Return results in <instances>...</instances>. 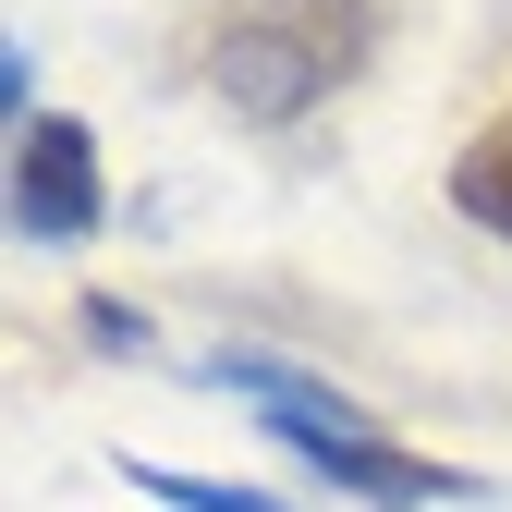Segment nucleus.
<instances>
[{
	"label": "nucleus",
	"instance_id": "nucleus-1",
	"mask_svg": "<svg viewBox=\"0 0 512 512\" xmlns=\"http://www.w3.org/2000/svg\"><path fill=\"white\" fill-rule=\"evenodd\" d=\"M378 37H391L378 0H208L183 25V74L232 122H305L378 61Z\"/></svg>",
	"mask_w": 512,
	"mask_h": 512
},
{
	"label": "nucleus",
	"instance_id": "nucleus-2",
	"mask_svg": "<svg viewBox=\"0 0 512 512\" xmlns=\"http://www.w3.org/2000/svg\"><path fill=\"white\" fill-rule=\"evenodd\" d=\"M110 220L98 196V135L74 110H25V135H13V232L25 244H86Z\"/></svg>",
	"mask_w": 512,
	"mask_h": 512
},
{
	"label": "nucleus",
	"instance_id": "nucleus-3",
	"mask_svg": "<svg viewBox=\"0 0 512 512\" xmlns=\"http://www.w3.org/2000/svg\"><path fill=\"white\" fill-rule=\"evenodd\" d=\"M281 452H305L317 476H330L342 500H366V512H427V500H476L488 488V476L427 464V452H403V439H378V427H281Z\"/></svg>",
	"mask_w": 512,
	"mask_h": 512
},
{
	"label": "nucleus",
	"instance_id": "nucleus-4",
	"mask_svg": "<svg viewBox=\"0 0 512 512\" xmlns=\"http://www.w3.org/2000/svg\"><path fill=\"white\" fill-rule=\"evenodd\" d=\"M220 391H244L269 427H366V403L342 391V378H317V366H281V354H208Z\"/></svg>",
	"mask_w": 512,
	"mask_h": 512
},
{
	"label": "nucleus",
	"instance_id": "nucleus-5",
	"mask_svg": "<svg viewBox=\"0 0 512 512\" xmlns=\"http://www.w3.org/2000/svg\"><path fill=\"white\" fill-rule=\"evenodd\" d=\"M452 208H464L476 232H500V244H512V110L464 135V159H452Z\"/></svg>",
	"mask_w": 512,
	"mask_h": 512
},
{
	"label": "nucleus",
	"instance_id": "nucleus-6",
	"mask_svg": "<svg viewBox=\"0 0 512 512\" xmlns=\"http://www.w3.org/2000/svg\"><path fill=\"white\" fill-rule=\"evenodd\" d=\"M147 500H171V512H293V500H269V488H232V476H183V464H122Z\"/></svg>",
	"mask_w": 512,
	"mask_h": 512
},
{
	"label": "nucleus",
	"instance_id": "nucleus-7",
	"mask_svg": "<svg viewBox=\"0 0 512 512\" xmlns=\"http://www.w3.org/2000/svg\"><path fill=\"white\" fill-rule=\"evenodd\" d=\"M86 342H98V354H147L159 330H147L135 305H110V293H98V305H86Z\"/></svg>",
	"mask_w": 512,
	"mask_h": 512
}]
</instances>
